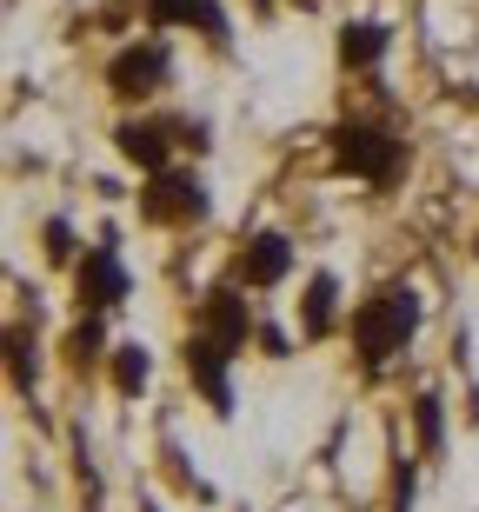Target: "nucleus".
<instances>
[{
    "label": "nucleus",
    "mask_w": 479,
    "mask_h": 512,
    "mask_svg": "<svg viewBox=\"0 0 479 512\" xmlns=\"http://www.w3.org/2000/svg\"><path fill=\"white\" fill-rule=\"evenodd\" d=\"M200 333L207 340H220L240 360L253 340H260V320H253V306H247V286H233V280H220V286H207V300H200Z\"/></svg>",
    "instance_id": "0eeeda50"
},
{
    "label": "nucleus",
    "mask_w": 479,
    "mask_h": 512,
    "mask_svg": "<svg viewBox=\"0 0 479 512\" xmlns=\"http://www.w3.org/2000/svg\"><path fill=\"white\" fill-rule=\"evenodd\" d=\"M413 506H420V459L393 453V512H413Z\"/></svg>",
    "instance_id": "a211bd4d"
},
{
    "label": "nucleus",
    "mask_w": 479,
    "mask_h": 512,
    "mask_svg": "<svg viewBox=\"0 0 479 512\" xmlns=\"http://www.w3.org/2000/svg\"><path fill=\"white\" fill-rule=\"evenodd\" d=\"M333 326H340V273L313 266V280L300 286V340L320 346V340H333Z\"/></svg>",
    "instance_id": "9b49d317"
},
{
    "label": "nucleus",
    "mask_w": 479,
    "mask_h": 512,
    "mask_svg": "<svg viewBox=\"0 0 479 512\" xmlns=\"http://www.w3.org/2000/svg\"><path fill=\"white\" fill-rule=\"evenodd\" d=\"M386 54H393V27L386 20H346L340 27V67L346 74H380Z\"/></svg>",
    "instance_id": "f8f14e48"
},
{
    "label": "nucleus",
    "mask_w": 479,
    "mask_h": 512,
    "mask_svg": "<svg viewBox=\"0 0 479 512\" xmlns=\"http://www.w3.org/2000/svg\"><path fill=\"white\" fill-rule=\"evenodd\" d=\"M60 353H67V366H74V373H94V366H107V353H114V346H107V313H80Z\"/></svg>",
    "instance_id": "4468645a"
},
{
    "label": "nucleus",
    "mask_w": 479,
    "mask_h": 512,
    "mask_svg": "<svg viewBox=\"0 0 479 512\" xmlns=\"http://www.w3.org/2000/svg\"><path fill=\"white\" fill-rule=\"evenodd\" d=\"M180 366H187L193 393L207 399V413H213V419H233V353H227V346L207 340V333L193 326L187 346H180Z\"/></svg>",
    "instance_id": "423d86ee"
},
{
    "label": "nucleus",
    "mask_w": 479,
    "mask_h": 512,
    "mask_svg": "<svg viewBox=\"0 0 479 512\" xmlns=\"http://www.w3.org/2000/svg\"><path fill=\"white\" fill-rule=\"evenodd\" d=\"M420 320H426V300H420V286H413V280L373 286V293L346 313V333H353V353H360L366 380H380L386 366L420 340Z\"/></svg>",
    "instance_id": "f257e3e1"
},
{
    "label": "nucleus",
    "mask_w": 479,
    "mask_h": 512,
    "mask_svg": "<svg viewBox=\"0 0 479 512\" xmlns=\"http://www.w3.org/2000/svg\"><path fill=\"white\" fill-rule=\"evenodd\" d=\"M7 386H14V399H27L34 406V393H40V353H34V333L27 326H7Z\"/></svg>",
    "instance_id": "2eb2a0df"
},
{
    "label": "nucleus",
    "mask_w": 479,
    "mask_h": 512,
    "mask_svg": "<svg viewBox=\"0 0 479 512\" xmlns=\"http://www.w3.org/2000/svg\"><path fill=\"white\" fill-rule=\"evenodd\" d=\"M147 34H173V27H200L213 54H233V20L220 0H147Z\"/></svg>",
    "instance_id": "9d476101"
},
{
    "label": "nucleus",
    "mask_w": 479,
    "mask_h": 512,
    "mask_svg": "<svg viewBox=\"0 0 479 512\" xmlns=\"http://www.w3.org/2000/svg\"><path fill=\"white\" fill-rule=\"evenodd\" d=\"M74 300H80V313H120V306L134 300V266H127V253L114 247V233H100L94 247L80 253Z\"/></svg>",
    "instance_id": "20e7f679"
},
{
    "label": "nucleus",
    "mask_w": 479,
    "mask_h": 512,
    "mask_svg": "<svg viewBox=\"0 0 479 512\" xmlns=\"http://www.w3.org/2000/svg\"><path fill=\"white\" fill-rule=\"evenodd\" d=\"M260 346H267V360H287V333L280 326H260Z\"/></svg>",
    "instance_id": "6ab92c4d"
},
{
    "label": "nucleus",
    "mask_w": 479,
    "mask_h": 512,
    "mask_svg": "<svg viewBox=\"0 0 479 512\" xmlns=\"http://www.w3.org/2000/svg\"><path fill=\"white\" fill-rule=\"evenodd\" d=\"M167 87H173V40L167 34H140L107 60V94H114L120 107H147V100H160Z\"/></svg>",
    "instance_id": "7ed1b4c3"
},
{
    "label": "nucleus",
    "mask_w": 479,
    "mask_h": 512,
    "mask_svg": "<svg viewBox=\"0 0 479 512\" xmlns=\"http://www.w3.org/2000/svg\"><path fill=\"white\" fill-rule=\"evenodd\" d=\"M107 380H114L120 399H140L147 386H154V346L147 340H114V353H107Z\"/></svg>",
    "instance_id": "ddd939ff"
},
{
    "label": "nucleus",
    "mask_w": 479,
    "mask_h": 512,
    "mask_svg": "<svg viewBox=\"0 0 479 512\" xmlns=\"http://www.w3.org/2000/svg\"><path fill=\"white\" fill-rule=\"evenodd\" d=\"M40 253L54 266H80V240H74V220H67V213H54V220L40 227Z\"/></svg>",
    "instance_id": "f3484780"
},
{
    "label": "nucleus",
    "mask_w": 479,
    "mask_h": 512,
    "mask_svg": "<svg viewBox=\"0 0 479 512\" xmlns=\"http://www.w3.org/2000/svg\"><path fill=\"white\" fill-rule=\"evenodd\" d=\"M140 512H167V506H160V499H140Z\"/></svg>",
    "instance_id": "aec40b11"
},
{
    "label": "nucleus",
    "mask_w": 479,
    "mask_h": 512,
    "mask_svg": "<svg viewBox=\"0 0 479 512\" xmlns=\"http://www.w3.org/2000/svg\"><path fill=\"white\" fill-rule=\"evenodd\" d=\"M287 273H293V240H287L280 227L247 233V240H240V253H233V266H227V280H233V286H253V293L287 286Z\"/></svg>",
    "instance_id": "1a4fd4ad"
},
{
    "label": "nucleus",
    "mask_w": 479,
    "mask_h": 512,
    "mask_svg": "<svg viewBox=\"0 0 479 512\" xmlns=\"http://www.w3.org/2000/svg\"><path fill=\"white\" fill-rule=\"evenodd\" d=\"M213 213V187L193 167H167L140 187V220L147 227H200Z\"/></svg>",
    "instance_id": "39448f33"
},
{
    "label": "nucleus",
    "mask_w": 479,
    "mask_h": 512,
    "mask_svg": "<svg viewBox=\"0 0 479 512\" xmlns=\"http://www.w3.org/2000/svg\"><path fill=\"white\" fill-rule=\"evenodd\" d=\"M413 439H420V459H446V399L440 393H413Z\"/></svg>",
    "instance_id": "dca6fc26"
},
{
    "label": "nucleus",
    "mask_w": 479,
    "mask_h": 512,
    "mask_svg": "<svg viewBox=\"0 0 479 512\" xmlns=\"http://www.w3.org/2000/svg\"><path fill=\"white\" fill-rule=\"evenodd\" d=\"M114 153L127 167H140L147 180L173 167V153H180V120H160V114H127L114 127Z\"/></svg>",
    "instance_id": "6e6552de"
},
{
    "label": "nucleus",
    "mask_w": 479,
    "mask_h": 512,
    "mask_svg": "<svg viewBox=\"0 0 479 512\" xmlns=\"http://www.w3.org/2000/svg\"><path fill=\"white\" fill-rule=\"evenodd\" d=\"M326 153H333V167L353 173V180H366L373 193H393L406 180V167H413V147H406L400 127H386V120L373 114H346L333 120V133H326Z\"/></svg>",
    "instance_id": "f03ea898"
}]
</instances>
